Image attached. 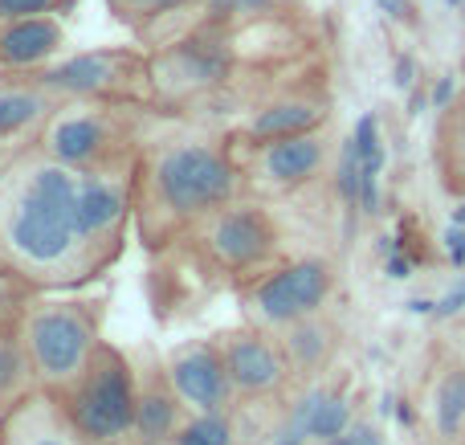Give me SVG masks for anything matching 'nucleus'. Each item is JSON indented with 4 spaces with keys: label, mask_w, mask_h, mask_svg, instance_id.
<instances>
[{
    "label": "nucleus",
    "mask_w": 465,
    "mask_h": 445,
    "mask_svg": "<svg viewBox=\"0 0 465 445\" xmlns=\"http://www.w3.org/2000/svg\"><path fill=\"white\" fill-rule=\"evenodd\" d=\"M21 340L41 392H62L103 343L98 311L78 299H29L21 307Z\"/></svg>",
    "instance_id": "39448f33"
},
{
    "label": "nucleus",
    "mask_w": 465,
    "mask_h": 445,
    "mask_svg": "<svg viewBox=\"0 0 465 445\" xmlns=\"http://www.w3.org/2000/svg\"><path fill=\"white\" fill-rule=\"evenodd\" d=\"M396 417H401V425H412V421H417V413H412V405H409V400H401V409H396Z\"/></svg>",
    "instance_id": "72a5a7b5"
},
{
    "label": "nucleus",
    "mask_w": 465,
    "mask_h": 445,
    "mask_svg": "<svg viewBox=\"0 0 465 445\" xmlns=\"http://www.w3.org/2000/svg\"><path fill=\"white\" fill-rule=\"evenodd\" d=\"M388 274H392V278H409L412 274V262L404 258V253H396V258L388 262Z\"/></svg>",
    "instance_id": "473e14b6"
},
{
    "label": "nucleus",
    "mask_w": 465,
    "mask_h": 445,
    "mask_svg": "<svg viewBox=\"0 0 465 445\" xmlns=\"http://www.w3.org/2000/svg\"><path fill=\"white\" fill-rule=\"evenodd\" d=\"M163 445H237L232 409H225V413H188Z\"/></svg>",
    "instance_id": "4be33fe9"
},
{
    "label": "nucleus",
    "mask_w": 465,
    "mask_h": 445,
    "mask_svg": "<svg viewBox=\"0 0 465 445\" xmlns=\"http://www.w3.org/2000/svg\"><path fill=\"white\" fill-rule=\"evenodd\" d=\"M78 0H0V21H25V16H65Z\"/></svg>",
    "instance_id": "393cba45"
},
{
    "label": "nucleus",
    "mask_w": 465,
    "mask_h": 445,
    "mask_svg": "<svg viewBox=\"0 0 465 445\" xmlns=\"http://www.w3.org/2000/svg\"><path fill=\"white\" fill-rule=\"evenodd\" d=\"M445 250H450V262H453V266L465 270V225H458V221H453V229L445 233Z\"/></svg>",
    "instance_id": "c85d7f7f"
},
{
    "label": "nucleus",
    "mask_w": 465,
    "mask_h": 445,
    "mask_svg": "<svg viewBox=\"0 0 465 445\" xmlns=\"http://www.w3.org/2000/svg\"><path fill=\"white\" fill-rule=\"evenodd\" d=\"M65 49L62 16H25L0 21V70L5 74H37L57 62Z\"/></svg>",
    "instance_id": "ddd939ff"
},
{
    "label": "nucleus",
    "mask_w": 465,
    "mask_h": 445,
    "mask_svg": "<svg viewBox=\"0 0 465 445\" xmlns=\"http://www.w3.org/2000/svg\"><path fill=\"white\" fill-rule=\"evenodd\" d=\"M429 417L441 441L465 438V364H450L433 381V397H429Z\"/></svg>",
    "instance_id": "412c9836"
},
{
    "label": "nucleus",
    "mask_w": 465,
    "mask_h": 445,
    "mask_svg": "<svg viewBox=\"0 0 465 445\" xmlns=\"http://www.w3.org/2000/svg\"><path fill=\"white\" fill-rule=\"evenodd\" d=\"M458 311H465V278L458 286H453L445 299H437V307H433V319H450V315H458Z\"/></svg>",
    "instance_id": "cd10ccee"
},
{
    "label": "nucleus",
    "mask_w": 465,
    "mask_h": 445,
    "mask_svg": "<svg viewBox=\"0 0 465 445\" xmlns=\"http://www.w3.org/2000/svg\"><path fill=\"white\" fill-rule=\"evenodd\" d=\"M380 8H384L392 21H417V16H412V0H380Z\"/></svg>",
    "instance_id": "7c9ffc66"
},
{
    "label": "nucleus",
    "mask_w": 465,
    "mask_h": 445,
    "mask_svg": "<svg viewBox=\"0 0 465 445\" xmlns=\"http://www.w3.org/2000/svg\"><path fill=\"white\" fill-rule=\"evenodd\" d=\"M453 98H458V78L441 74V78L433 82V90H429V103H433V111H450Z\"/></svg>",
    "instance_id": "a878e982"
},
{
    "label": "nucleus",
    "mask_w": 465,
    "mask_h": 445,
    "mask_svg": "<svg viewBox=\"0 0 465 445\" xmlns=\"http://www.w3.org/2000/svg\"><path fill=\"white\" fill-rule=\"evenodd\" d=\"M217 343L237 400H270L294 376L286 364V351H282V340H273V331H265V327H232V331L217 335Z\"/></svg>",
    "instance_id": "9d476101"
},
{
    "label": "nucleus",
    "mask_w": 465,
    "mask_h": 445,
    "mask_svg": "<svg viewBox=\"0 0 465 445\" xmlns=\"http://www.w3.org/2000/svg\"><path fill=\"white\" fill-rule=\"evenodd\" d=\"M143 111L131 103H62L49 114L37 147L74 172L131 163L143 152Z\"/></svg>",
    "instance_id": "20e7f679"
},
{
    "label": "nucleus",
    "mask_w": 465,
    "mask_h": 445,
    "mask_svg": "<svg viewBox=\"0 0 465 445\" xmlns=\"http://www.w3.org/2000/svg\"><path fill=\"white\" fill-rule=\"evenodd\" d=\"M282 351L294 376H319L335 356V327L322 315L298 319V323L282 327Z\"/></svg>",
    "instance_id": "6ab92c4d"
},
{
    "label": "nucleus",
    "mask_w": 465,
    "mask_h": 445,
    "mask_svg": "<svg viewBox=\"0 0 465 445\" xmlns=\"http://www.w3.org/2000/svg\"><path fill=\"white\" fill-rule=\"evenodd\" d=\"M106 8L139 41H147L152 49H163L201 25L204 0H106Z\"/></svg>",
    "instance_id": "4468645a"
},
{
    "label": "nucleus",
    "mask_w": 465,
    "mask_h": 445,
    "mask_svg": "<svg viewBox=\"0 0 465 445\" xmlns=\"http://www.w3.org/2000/svg\"><path fill=\"white\" fill-rule=\"evenodd\" d=\"M245 193V172L229 147L201 135L143 139L135 163V225L152 250L180 245L209 213Z\"/></svg>",
    "instance_id": "f03ea898"
},
{
    "label": "nucleus",
    "mask_w": 465,
    "mask_h": 445,
    "mask_svg": "<svg viewBox=\"0 0 465 445\" xmlns=\"http://www.w3.org/2000/svg\"><path fill=\"white\" fill-rule=\"evenodd\" d=\"M33 389H37V381H33L29 351L21 340V311H16V319H0V409L8 413Z\"/></svg>",
    "instance_id": "aec40b11"
},
{
    "label": "nucleus",
    "mask_w": 465,
    "mask_h": 445,
    "mask_svg": "<svg viewBox=\"0 0 465 445\" xmlns=\"http://www.w3.org/2000/svg\"><path fill=\"white\" fill-rule=\"evenodd\" d=\"M331 294H335V270L327 258H290L241 282V307L253 327L282 331L298 319L322 315Z\"/></svg>",
    "instance_id": "6e6552de"
},
{
    "label": "nucleus",
    "mask_w": 465,
    "mask_h": 445,
    "mask_svg": "<svg viewBox=\"0 0 465 445\" xmlns=\"http://www.w3.org/2000/svg\"><path fill=\"white\" fill-rule=\"evenodd\" d=\"M322 123H327V106H322L319 98L286 94V98H270V103L257 106V111L245 119L241 135H245V143H265V139L322 131Z\"/></svg>",
    "instance_id": "dca6fc26"
},
{
    "label": "nucleus",
    "mask_w": 465,
    "mask_h": 445,
    "mask_svg": "<svg viewBox=\"0 0 465 445\" xmlns=\"http://www.w3.org/2000/svg\"><path fill=\"white\" fill-rule=\"evenodd\" d=\"M184 242L193 245V258L204 270L232 278L237 286L257 278L262 270H270L282 253L278 221L270 217L265 204L245 201V196L229 201L225 209L209 213Z\"/></svg>",
    "instance_id": "0eeeda50"
},
{
    "label": "nucleus",
    "mask_w": 465,
    "mask_h": 445,
    "mask_svg": "<svg viewBox=\"0 0 465 445\" xmlns=\"http://www.w3.org/2000/svg\"><path fill=\"white\" fill-rule=\"evenodd\" d=\"M351 421L355 417H351V400H347V392L327 389V384H314V389H306V397L290 409L286 438L327 445L331 438H339V433L351 430Z\"/></svg>",
    "instance_id": "f3484780"
},
{
    "label": "nucleus",
    "mask_w": 465,
    "mask_h": 445,
    "mask_svg": "<svg viewBox=\"0 0 465 445\" xmlns=\"http://www.w3.org/2000/svg\"><path fill=\"white\" fill-rule=\"evenodd\" d=\"M445 5H450V8H461V5H465V0H445Z\"/></svg>",
    "instance_id": "e433bc0d"
},
{
    "label": "nucleus",
    "mask_w": 465,
    "mask_h": 445,
    "mask_svg": "<svg viewBox=\"0 0 465 445\" xmlns=\"http://www.w3.org/2000/svg\"><path fill=\"white\" fill-rule=\"evenodd\" d=\"M453 221H458V225H465V201L458 204V209H453Z\"/></svg>",
    "instance_id": "f704fd0d"
},
{
    "label": "nucleus",
    "mask_w": 465,
    "mask_h": 445,
    "mask_svg": "<svg viewBox=\"0 0 465 445\" xmlns=\"http://www.w3.org/2000/svg\"><path fill=\"white\" fill-rule=\"evenodd\" d=\"M351 441L355 445H384V433L376 430V425H368V421H351Z\"/></svg>",
    "instance_id": "c756f323"
},
{
    "label": "nucleus",
    "mask_w": 465,
    "mask_h": 445,
    "mask_svg": "<svg viewBox=\"0 0 465 445\" xmlns=\"http://www.w3.org/2000/svg\"><path fill=\"white\" fill-rule=\"evenodd\" d=\"M163 372H168L172 389H176L180 405L188 413H225V409L237 405V392H232L217 340H188L180 348H172L168 360H163Z\"/></svg>",
    "instance_id": "9b49d317"
},
{
    "label": "nucleus",
    "mask_w": 465,
    "mask_h": 445,
    "mask_svg": "<svg viewBox=\"0 0 465 445\" xmlns=\"http://www.w3.org/2000/svg\"><path fill=\"white\" fill-rule=\"evenodd\" d=\"M450 143H453V152L465 160V111L453 114V127H450Z\"/></svg>",
    "instance_id": "2f4dec72"
},
{
    "label": "nucleus",
    "mask_w": 465,
    "mask_h": 445,
    "mask_svg": "<svg viewBox=\"0 0 465 445\" xmlns=\"http://www.w3.org/2000/svg\"><path fill=\"white\" fill-rule=\"evenodd\" d=\"M98 266H111V258L82 237L78 172L49 160L41 147L25 152L0 176V278L57 291Z\"/></svg>",
    "instance_id": "f257e3e1"
},
{
    "label": "nucleus",
    "mask_w": 465,
    "mask_h": 445,
    "mask_svg": "<svg viewBox=\"0 0 465 445\" xmlns=\"http://www.w3.org/2000/svg\"><path fill=\"white\" fill-rule=\"evenodd\" d=\"M351 143H355V152H360L363 176H380V172H384L388 152H384V131H380V114L376 111L360 114V123H355V131H351Z\"/></svg>",
    "instance_id": "5701e85b"
},
{
    "label": "nucleus",
    "mask_w": 465,
    "mask_h": 445,
    "mask_svg": "<svg viewBox=\"0 0 465 445\" xmlns=\"http://www.w3.org/2000/svg\"><path fill=\"white\" fill-rule=\"evenodd\" d=\"M33 78L54 90L62 103H131L155 106V65L152 54L135 45H103L65 54L37 70Z\"/></svg>",
    "instance_id": "423d86ee"
},
{
    "label": "nucleus",
    "mask_w": 465,
    "mask_h": 445,
    "mask_svg": "<svg viewBox=\"0 0 465 445\" xmlns=\"http://www.w3.org/2000/svg\"><path fill=\"white\" fill-rule=\"evenodd\" d=\"M392 86L396 90H412L417 86V62H412V54H401L392 65Z\"/></svg>",
    "instance_id": "bb28decb"
},
{
    "label": "nucleus",
    "mask_w": 465,
    "mask_h": 445,
    "mask_svg": "<svg viewBox=\"0 0 465 445\" xmlns=\"http://www.w3.org/2000/svg\"><path fill=\"white\" fill-rule=\"evenodd\" d=\"M21 413L29 421V430H21V421L13 413H5V421H0V438L5 441L0 445H82L70 425H65L54 392L33 389L29 397H21Z\"/></svg>",
    "instance_id": "a211bd4d"
},
{
    "label": "nucleus",
    "mask_w": 465,
    "mask_h": 445,
    "mask_svg": "<svg viewBox=\"0 0 465 445\" xmlns=\"http://www.w3.org/2000/svg\"><path fill=\"white\" fill-rule=\"evenodd\" d=\"M273 0H204L201 21L217 25V29H232L237 21H249L257 13H270Z\"/></svg>",
    "instance_id": "b1692460"
},
{
    "label": "nucleus",
    "mask_w": 465,
    "mask_h": 445,
    "mask_svg": "<svg viewBox=\"0 0 465 445\" xmlns=\"http://www.w3.org/2000/svg\"><path fill=\"white\" fill-rule=\"evenodd\" d=\"M458 176H461V180H453V184H458L461 193H465V160H461V172H458Z\"/></svg>",
    "instance_id": "c9c22d12"
},
{
    "label": "nucleus",
    "mask_w": 465,
    "mask_h": 445,
    "mask_svg": "<svg viewBox=\"0 0 465 445\" xmlns=\"http://www.w3.org/2000/svg\"><path fill=\"white\" fill-rule=\"evenodd\" d=\"M135 163H111V168L78 172V225L82 237L103 258H119L127 225L135 217Z\"/></svg>",
    "instance_id": "1a4fd4ad"
},
{
    "label": "nucleus",
    "mask_w": 465,
    "mask_h": 445,
    "mask_svg": "<svg viewBox=\"0 0 465 445\" xmlns=\"http://www.w3.org/2000/svg\"><path fill=\"white\" fill-rule=\"evenodd\" d=\"M245 184H257L265 193H294V188L311 184L322 168H327V139L322 131H306V135L286 139H265V143H249Z\"/></svg>",
    "instance_id": "f8f14e48"
},
{
    "label": "nucleus",
    "mask_w": 465,
    "mask_h": 445,
    "mask_svg": "<svg viewBox=\"0 0 465 445\" xmlns=\"http://www.w3.org/2000/svg\"><path fill=\"white\" fill-rule=\"evenodd\" d=\"M54 400L82 445H131L139 372L127 351L103 340L86 368L62 392H54Z\"/></svg>",
    "instance_id": "7ed1b4c3"
},
{
    "label": "nucleus",
    "mask_w": 465,
    "mask_h": 445,
    "mask_svg": "<svg viewBox=\"0 0 465 445\" xmlns=\"http://www.w3.org/2000/svg\"><path fill=\"white\" fill-rule=\"evenodd\" d=\"M188 409L180 405L176 389H172L168 372L152 368L139 376V400H135V430H131V445H163L180 430Z\"/></svg>",
    "instance_id": "2eb2a0df"
},
{
    "label": "nucleus",
    "mask_w": 465,
    "mask_h": 445,
    "mask_svg": "<svg viewBox=\"0 0 465 445\" xmlns=\"http://www.w3.org/2000/svg\"><path fill=\"white\" fill-rule=\"evenodd\" d=\"M461 21H465V5H461Z\"/></svg>",
    "instance_id": "4c0bfd02"
}]
</instances>
